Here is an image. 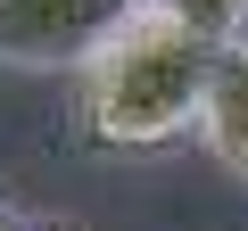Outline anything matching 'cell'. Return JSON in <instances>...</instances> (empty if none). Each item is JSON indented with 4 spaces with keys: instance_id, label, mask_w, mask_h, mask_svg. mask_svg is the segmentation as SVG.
Listing matches in <instances>:
<instances>
[{
    "instance_id": "1",
    "label": "cell",
    "mask_w": 248,
    "mask_h": 231,
    "mask_svg": "<svg viewBox=\"0 0 248 231\" xmlns=\"http://www.w3.org/2000/svg\"><path fill=\"white\" fill-rule=\"evenodd\" d=\"M215 58H223V50H207V42L182 33L174 17L141 9L133 25L75 74V124H83L99 149H166V141L199 132Z\"/></svg>"
},
{
    "instance_id": "2",
    "label": "cell",
    "mask_w": 248,
    "mask_h": 231,
    "mask_svg": "<svg viewBox=\"0 0 248 231\" xmlns=\"http://www.w3.org/2000/svg\"><path fill=\"white\" fill-rule=\"evenodd\" d=\"M133 17H141V0H0V58L83 74Z\"/></svg>"
},
{
    "instance_id": "3",
    "label": "cell",
    "mask_w": 248,
    "mask_h": 231,
    "mask_svg": "<svg viewBox=\"0 0 248 231\" xmlns=\"http://www.w3.org/2000/svg\"><path fill=\"white\" fill-rule=\"evenodd\" d=\"M199 141L232 165V173H248V42H232L223 58H215V83H207V116H199Z\"/></svg>"
},
{
    "instance_id": "4",
    "label": "cell",
    "mask_w": 248,
    "mask_h": 231,
    "mask_svg": "<svg viewBox=\"0 0 248 231\" xmlns=\"http://www.w3.org/2000/svg\"><path fill=\"white\" fill-rule=\"evenodd\" d=\"M157 17H174L182 33H199L207 50H232L248 33V0H149Z\"/></svg>"
},
{
    "instance_id": "5",
    "label": "cell",
    "mask_w": 248,
    "mask_h": 231,
    "mask_svg": "<svg viewBox=\"0 0 248 231\" xmlns=\"http://www.w3.org/2000/svg\"><path fill=\"white\" fill-rule=\"evenodd\" d=\"M0 231H42V223H0Z\"/></svg>"
},
{
    "instance_id": "6",
    "label": "cell",
    "mask_w": 248,
    "mask_h": 231,
    "mask_svg": "<svg viewBox=\"0 0 248 231\" xmlns=\"http://www.w3.org/2000/svg\"><path fill=\"white\" fill-rule=\"evenodd\" d=\"M141 9H149V0H141Z\"/></svg>"
}]
</instances>
